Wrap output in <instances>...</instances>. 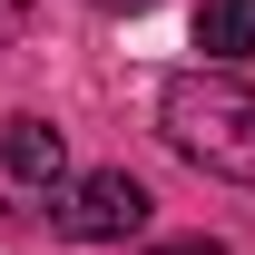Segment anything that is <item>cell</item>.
I'll return each instance as SVG.
<instances>
[{"label": "cell", "instance_id": "6", "mask_svg": "<svg viewBox=\"0 0 255 255\" xmlns=\"http://www.w3.org/2000/svg\"><path fill=\"white\" fill-rule=\"evenodd\" d=\"M10 20H20V0H0V30H10Z\"/></svg>", "mask_w": 255, "mask_h": 255}, {"label": "cell", "instance_id": "1", "mask_svg": "<svg viewBox=\"0 0 255 255\" xmlns=\"http://www.w3.org/2000/svg\"><path fill=\"white\" fill-rule=\"evenodd\" d=\"M157 128H167V147H177L187 167L255 187V89H246V79H226L216 59L157 89Z\"/></svg>", "mask_w": 255, "mask_h": 255}, {"label": "cell", "instance_id": "5", "mask_svg": "<svg viewBox=\"0 0 255 255\" xmlns=\"http://www.w3.org/2000/svg\"><path fill=\"white\" fill-rule=\"evenodd\" d=\"M147 255H226L216 236H177V246H147Z\"/></svg>", "mask_w": 255, "mask_h": 255}, {"label": "cell", "instance_id": "4", "mask_svg": "<svg viewBox=\"0 0 255 255\" xmlns=\"http://www.w3.org/2000/svg\"><path fill=\"white\" fill-rule=\"evenodd\" d=\"M196 49H206L216 69L255 59V0H196Z\"/></svg>", "mask_w": 255, "mask_h": 255}, {"label": "cell", "instance_id": "7", "mask_svg": "<svg viewBox=\"0 0 255 255\" xmlns=\"http://www.w3.org/2000/svg\"><path fill=\"white\" fill-rule=\"evenodd\" d=\"M98 10H147V0H98Z\"/></svg>", "mask_w": 255, "mask_h": 255}, {"label": "cell", "instance_id": "2", "mask_svg": "<svg viewBox=\"0 0 255 255\" xmlns=\"http://www.w3.org/2000/svg\"><path fill=\"white\" fill-rule=\"evenodd\" d=\"M137 226H147V187L128 167H98L59 196V236H79V246H128Z\"/></svg>", "mask_w": 255, "mask_h": 255}, {"label": "cell", "instance_id": "3", "mask_svg": "<svg viewBox=\"0 0 255 255\" xmlns=\"http://www.w3.org/2000/svg\"><path fill=\"white\" fill-rule=\"evenodd\" d=\"M0 167H10L20 187H59V177H69V147H59V128H49V118L20 108V118H0Z\"/></svg>", "mask_w": 255, "mask_h": 255}]
</instances>
